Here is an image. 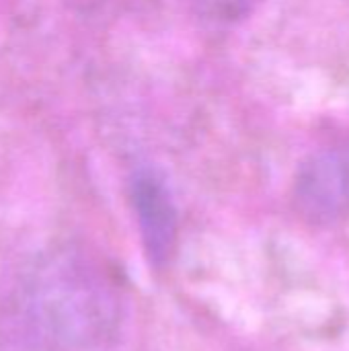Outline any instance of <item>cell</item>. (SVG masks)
<instances>
[{
    "instance_id": "cell-3",
    "label": "cell",
    "mask_w": 349,
    "mask_h": 351,
    "mask_svg": "<svg viewBox=\"0 0 349 351\" xmlns=\"http://www.w3.org/2000/svg\"><path fill=\"white\" fill-rule=\"evenodd\" d=\"M132 204L148 261L165 267L177 245V210L169 189L152 171H138L132 177Z\"/></svg>"
},
{
    "instance_id": "cell-2",
    "label": "cell",
    "mask_w": 349,
    "mask_h": 351,
    "mask_svg": "<svg viewBox=\"0 0 349 351\" xmlns=\"http://www.w3.org/2000/svg\"><path fill=\"white\" fill-rule=\"evenodd\" d=\"M298 214L313 224H335L349 218V150L313 154L294 183Z\"/></svg>"
},
{
    "instance_id": "cell-1",
    "label": "cell",
    "mask_w": 349,
    "mask_h": 351,
    "mask_svg": "<svg viewBox=\"0 0 349 351\" xmlns=\"http://www.w3.org/2000/svg\"><path fill=\"white\" fill-rule=\"evenodd\" d=\"M45 306L56 329L74 346L109 341L121 319L119 286L101 263L70 257L53 269Z\"/></svg>"
},
{
    "instance_id": "cell-4",
    "label": "cell",
    "mask_w": 349,
    "mask_h": 351,
    "mask_svg": "<svg viewBox=\"0 0 349 351\" xmlns=\"http://www.w3.org/2000/svg\"><path fill=\"white\" fill-rule=\"evenodd\" d=\"M187 8L204 21L230 25L249 16L261 0H183Z\"/></svg>"
}]
</instances>
